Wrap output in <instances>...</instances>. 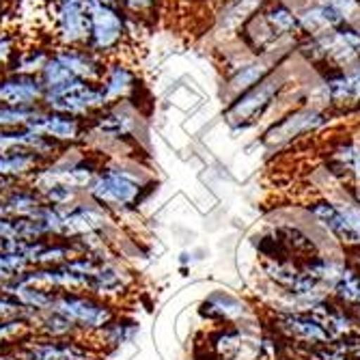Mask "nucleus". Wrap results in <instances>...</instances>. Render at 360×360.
<instances>
[{
    "label": "nucleus",
    "instance_id": "obj_1",
    "mask_svg": "<svg viewBox=\"0 0 360 360\" xmlns=\"http://www.w3.org/2000/svg\"><path fill=\"white\" fill-rule=\"evenodd\" d=\"M153 175L139 158H104L84 196L112 216L134 212L153 190Z\"/></svg>",
    "mask_w": 360,
    "mask_h": 360
},
{
    "label": "nucleus",
    "instance_id": "obj_2",
    "mask_svg": "<svg viewBox=\"0 0 360 360\" xmlns=\"http://www.w3.org/2000/svg\"><path fill=\"white\" fill-rule=\"evenodd\" d=\"M106 155L97 153L89 147H68L56 158L48 160L46 165L30 177V186L35 190H46L50 186H70L80 192L89 188L95 173L100 171Z\"/></svg>",
    "mask_w": 360,
    "mask_h": 360
},
{
    "label": "nucleus",
    "instance_id": "obj_3",
    "mask_svg": "<svg viewBox=\"0 0 360 360\" xmlns=\"http://www.w3.org/2000/svg\"><path fill=\"white\" fill-rule=\"evenodd\" d=\"M134 24L117 3L86 0V48L104 58H115L132 37Z\"/></svg>",
    "mask_w": 360,
    "mask_h": 360
},
{
    "label": "nucleus",
    "instance_id": "obj_4",
    "mask_svg": "<svg viewBox=\"0 0 360 360\" xmlns=\"http://www.w3.org/2000/svg\"><path fill=\"white\" fill-rule=\"evenodd\" d=\"M108 58L95 54L86 46H52V52L39 72L44 89L50 91L65 82H100Z\"/></svg>",
    "mask_w": 360,
    "mask_h": 360
},
{
    "label": "nucleus",
    "instance_id": "obj_5",
    "mask_svg": "<svg viewBox=\"0 0 360 360\" xmlns=\"http://www.w3.org/2000/svg\"><path fill=\"white\" fill-rule=\"evenodd\" d=\"M304 214L309 216L313 229L333 238L335 244L345 250L360 248V205L352 199H317L304 205Z\"/></svg>",
    "mask_w": 360,
    "mask_h": 360
},
{
    "label": "nucleus",
    "instance_id": "obj_6",
    "mask_svg": "<svg viewBox=\"0 0 360 360\" xmlns=\"http://www.w3.org/2000/svg\"><path fill=\"white\" fill-rule=\"evenodd\" d=\"M287 78L283 72H272L255 86L246 89L244 93L236 95L233 100H229L224 106V119L233 129H246L255 125L264 117L272 104L278 100V95L285 91Z\"/></svg>",
    "mask_w": 360,
    "mask_h": 360
},
{
    "label": "nucleus",
    "instance_id": "obj_7",
    "mask_svg": "<svg viewBox=\"0 0 360 360\" xmlns=\"http://www.w3.org/2000/svg\"><path fill=\"white\" fill-rule=\"evenodd\" d=\"M48 311L58 313L60 317L72 321L80 335H97L106 323H110L117 317V309L112 307V302L97 298L93 293L72 291L56 293Z\"/></svg>",
    "mask_w": 360,
    "mask_h": 360
},
{
    "label": "nucleus",
    "instance_id": "obj_8",
    "mask_svg": "<svg viewBox=\"0 0 360 360\" xmlns=\"http://www.w3.org/2000/svg\"><path fill=\"white\" fill-rule=\"evenodd\" d=\"M272 328H274V335L285 343V347L293 349V354L335 343L328 328H326L311 311L276 309L272 313Z\"/></svg>",
    "mask_w": 360,
    "mask_h": 360
},
{
    "label": "nucleus",
    "instance_id": "obj_9",
    "mask_svg": "<svg viewBox=\"0 0 360 360\" xmlns=\"http://www.w3.org/2000/svg\"><path fill=\"white\" fill-rule=\"evenodd\" d=\"M41 106L50 108V110L65 112V115H72V117L91 119L95 112L106 108L108 102L100 89V82L74 80V82H65L60 86L46 91Z\"/></svg>",
    "mask_w": 360,
    "mask_h": 360
},
{
    "label": "nucleus",
    "instance_id": "obj_10",
    "mask_svg": "<svg viewBox=\"0 0 360 360\" xmlns=\"http://www.w3.org/2000/svg\"><path fill=\"white\" fill-rule=\"evenodd\" d=\"M35 134L46 136L60 147H86V136H89V125L86 119L72 117L58 110L50 108H39L26 125Z\"/></svg>",
    "mask_w": 360,
    "mask_h": 360
},
{
    "label": "nucleus",
    "instance_id": "obj_11",
    "mask_svg": "<svg viewBox=\"0 0 360 360\" xmlns=\"http://www.w3.org/2000/svg\"><path fill=\"white\" fill-rule=\"evenodd\" d=\"M65 226H68V240L84 238V236H110L115 229V216L106 212L102 205L82 196L70 207H63Z\"/></svg>",
    "mask_w": 360,
    "mask_h": 360
},
{
    "label": "nucleus",
    "instance_id": "obj_12",
    "mask_svg": "<svg viewBox=\"0 0 360 360\" xmlns=\"http://www.w3.org/2000/svg\"><path fill=\"white\" fill-rule=\"evenodd\" d=\"M328 115L317 108H298L274 121L264 134V143L270 147H281L307 134H313L328 123Z\"/></svg>",
    "mask_w": 360,
    "mask_h": 360
},
{
    "label": "nucleus",
    "instance_id": "obj_13",
    "mask_svg": "<svg viewBox=\"0 0 360 360\" xmlns=\"http://www.w3.org/2000/svg\"><path fill=\"white\" fill-rule=\"evenodd\" d=\"M15 354L22 360H95L97 354L93 347L80 339H44L32 335L24 341Z\"/></svg>",
    "mask_w": 360,
    "mask_h": 360
},
{
    "label": "nucleus",
    "instance_id": "obj_14",
    "mask_svg": "<svg viewBox=\"0 0 360 360\" xmlns=\"http://www.w3.org/2000/svg\"><path fill=\"white\" fill-rule=\"evenodd\" d=\"M145 86L139 70L132 63L125 60L123 56L108 58L104 76L100 80V89L106 97L108 104H119V102H132L134 95Z\"/></svg>",
    "mask_w": 360,
    "mask_h": 360
},
{
    "label": "nucleus",
    "instance_id": "obj_15",
    "mask_svg": "<svg viewBox=\"0 0 360 360\" xmlns=\"http://www.w3.org/2000/svg\"><path fill=\"white\" fill-rule=\"evenodd\" d=\"M54 46H86V3L48 5Z\"/></svg>",
    "mask_w": 360,
    "mask_h": 360
},
{
    "label": "nucleus",
    "instance_id": "obj_16",
    "mask_svg": "<svg viewBox=\"0 0 360 360\" xmlns=\"http://www.w3.org/2000/svg\"><path fill=\"white\" fill-rule=\"evenodd\" d=\"M46 97L39 74H0V104L3 106H41Z\"/></svg>",
    "mask_w": 360,
    "mask_h": 360
},
{
    "label": "nucleus",
    "instance_id": "obj_17",
    "mask_svg": "<svg viewBox=\"0 0 360 360\" xmlns=\"http://www.w3.org/2000/svg\"><path fill=\"white\" fill-rule=\"evenodd\" d=\"M276 68L266 56H250L248 60H238L233 65H226L224 80H222V93L229 100H233L236 95L244 93L246 89L255 86L257 82L264 80L268 74H272Z\"/></svg>",
    "mask_w": 360,
    "mask_h": 360
},
{
    "label": "nucleus",
    "instance_id": "obj_18",
    "mask_svg": "<svg viewBox=\"0 0 360 360\" xmlns=\"http://www.w3.org/2000/svg\"><path fill=\"white\" fill-rule=\"evenodd\" d=\"M129 274L127 270H123L119 264H115L112 259L100 261L95 266V270L91 272V281H89V293L97 298H104V300H112L119 298L129 289Z\"/></svg>",
    "mask_w": 360,
    "mask_h": 360
},
{
    "label": "nucleus",
    "instance_id": "obj_19",
    "mask_svg": "<svg viewBox=\"0 0 360 360\" xmlns=\"http://www.w3.org/2000/svg\"><path fill=\"white\" fill-rule=\"evenodd\" d=\"M44 165H46V160H41L32 151H26V149L5 151V153H0V179L30 181V177Z\"/></svg>",
    "mask_w": 360,
    "mask_h": 360
},
{
    "label": "nucleus",
    "instance_id": "obj_20",
    "mask_svg": "<svg viewBox=\"0 0 360 360\" xmlns=\"http://www.w3.org/2000/svg\"><path fill=\"white\" fill-rule=\"evenodd\" d=\"M246 313H248L246 304L226 291L210 293L203 302V307H201V315L207 317L210 321H216V323H233L238 319H244Z\"/></svg>",
    "mask_w": 360,
    "mask_h": 360
},
{
    "label": "nucleus",
    "instance_id": "obj_21",
    "mask_svg": "<svg viewBox=\"0 0 360 360\" xmlns=\"http://www.w3.org/2000/svg\"><path fill=\"white\" fill-rule=\"evenodd\" d=\"M339 24H343V20L326 3H313V5L304 7L302 11H298L300 32H304L309 37H321L326 32L335 30Z\"/></svg>",
    "mask_w": 360,
    "mask_h": 360
},
{
    "label": "nucleus",
    "instance_id": "obj_22",
    "mask_svg": "<svg viewBox=\"0 0 360 360\" xmlns=\"http://www.w3.org/2000/svg\"><path fill=\"white\" fill-rule=\"evenodd\" d=\"M328 293L333 300H337L352 313L360 315V270H356L347 259Z\"/></svg>",
    "mask_w": 360,
    "mask_h": 360
},
{
    "label": "nucleus",
    "instance_id": "obj_23",
    "mask_svg": "<svg viewBox=\"0 0 360 360\" xmlns=\"http://www.w3.org/2000/svg\"><path fill=\"white\" fill-rule=\"evenodd\" d=\"M259 11L278 39L285 35H293V32H300L298 13L293 11L285 0H266L264 7H261Z\"/></svg>",
    "mask_w": 360,
    "mask_h": 360
},
{
    "label": "nucleus",
    "instance_id": "obj_24",
    "mask_svg": "<svg viewBox=\"0 0 360 360\" xmlns=\"http://www.w3.org/2000/svg\"><path fill=\"white\" fill-rule=\"evenodd\" d=\"M50 52H52V46H41V44L20 46L7 65V72L9 74H39Z\"/></svg>",
    "mask_w": 360,
    "mask_h": 360
},
{
    "label": "nucleus",
    "instance_id": "obj_25",
    "mask_svg": "<svg viewBox=\"0 0 360 360\" xmlns=\"http://www.w3.org/2000/svg\"><path fill=\"white\" fill-rule=\"evenodd\" d=\"M32 333H35V337H44V339H78L80 337V333L74 328L72 321H68L52 311L39 313L35 326H32Z\"/></svg>",
    "mask_w": 360,
    "mask_h": 360
},
{
    "label": "nucleus",
    "instance_id": "obj_26",
    "mask_svg": "<svg viewBox=\"0 0 360 360\" xmlns=\"http://www.w3.org/2000/svg\"><path fill=\"white\" fill-rule=\"evenodd\" d=\"M136 335H139V323L134 319L119 317V315L110 323H106L100 333H97V337H100V341L106 347H121V345L132 341Z\"/></svg>",
    "mask_w": 360,
    "mask_h": 360
},
{
    "label": "nucleus",
    "instance_id": "obj_27",
    "mask_svg": "<svg viewBox=\"0 0 360 360\" xmlns=\"http://www.w3.org/2000/svg\"><path fill=\"white\" fill-rule=\"evenodd\" d=\"M41 311L35 309H28L24 307L18 298H13L11 293L0 289V323H9V321H24L28 323L30 328L35 326L37 317Z\"/></svg>",
    "mask_w": 360,
    "mask_h": 360
},
{
    "label": "nucleus",
    "instance_id": "obj_28",
    "mask_svg": "<svg viewBox=\"0 0 360 360\" xmlns=\"http://www.w3.org/2000/svg\"><path fill=\"white\" fill-rule=\"evenodd\" d=\"M32 335V328L24 321H9L0 323V354L15 352L24 341H28Z\"/></svg>",
    "mask_w": 360,
    "mask_h": 360
},
{
    "label": "nucleus",
    "instance_id": "obj_29",
    "mask_svg": "<svg viewBox=\"0 0 360 360\" xmlns=\"http://www.w3.org/2000/svg\"><path fill=\"white\" fill-rule=\"evenodd\" d=\"M160 3L162 0H117L119 9L129 18V22L134 26L153 20L160 13Z\"/></svg>",
    "mask_w": 360,
    "mask_h": 360
},
{
    "label": "nucleus",
    "instance_id": "obj_30",
    "mask_svg": "<svg viewBox=\"0 0 360 360\" xmlns=\"http://www.w3.org/2000/svg\"><path fill=\"white\" fill-rule=\"evenodd\" d=\"M240 347H242V333L240 328H233V326H226V328L218 330L216 337L212 339V349L220 356V360L236 358Z\"/></svg>",
    "mask_w": 360,
    "mask_h": 360
},
{
    "label": "nucleus",
    "instance_id": "obj_31",
    "mask_svg": "<svg viewBox=\"0 0 360 360\" xmlns=\"http://www.w3.org/2000/svg\"><path fill=\"white\" fill-rule=\"evenodd\" d=\"M28 261L18 250H0V285L13 281L18 274L28 270Z\"/></svg>",
    "mask_w": 360,
    "mask_h": 360
},
{
    "label": "nucleus",
    "instance_id": "obj_32",
    "mask_svg": "<svg viewBox=\"0 0 360 360\" xmlns=\"http://www.w3.org/2000/svg\"><path fill=\"white\" fill-rule=\"evenodd\" d=\"M39 194H41L44 203L54 205V207H70L84 196V192L70 188V186H50V188L41 190Z\"/></svg>",
    "mask_w": 360,
    "mask_h": 360
},
{
    "label": "nucleus",
    "instance_id": "obj_33",
    "mask_svg": "<svg viewBox=\"0 0 360 360\" xmlns=\"http://www.w3.org/2000/svg\"><path fill=\"white\" fill-rule=\"evenodd\" d=\"M41 106H32V108H24V106H3L0 104V129H11V127H26L28 121L35 117V112Z\"/></svg>",
    "mask_w": 360,
    "mask_h": 360
},
{
    "label": "nucleus",
    "instance_id": "obj_34",
    "mask_svg": "<svg viewBox=\"0 0 360 360\" xmlns=\"http://www.w3.org/2000/svg\"><path fill=\"white\" fill-rule=\"evenodd\" d=\"M330 9L339 13V18L347 24H360V0H321Z\"/></svg>",
    "mask_w": 360,
    "mask_h": 360
},
{
    "label": "nucleus",
    "instance_id": "obj_35",
    "mask_svg": "<svg viewBox=\"0 0 360 360\" xmlns=\"http://www.w3.org/2000/svg\"><path fill=\"white\" fill-rule=\"evenodd\" d=\"M20 48V35L9 28L0 30V74L7 72V65L13 56V52Z\"/></svg>",
    "mask_w": 360,
    "mask_h": 360
},
{
    "label": "nucleus",
    "instance_id": "obj_36",
    "mask_svg": "<svg viewBox=\"0 0 360 360\" xmlns=\"http://www.w3.org/2000/svg\"><path fill=\"white\" fill-rule=\"evenodd\" d=\"M48 5H84L86 0H46Z\"/></svg>",
    "mask_w": 360,
    "mask_h": 360
},
{
    "label": "nucleus",
    "instance_id": "obj_37",
    "mask_svg": "<svg viewBox=\"0 0 360 360\" xmlns=\"http://www.w3.org/2000/svg\"><path fill=\"white\" fill-rule=\"evenodd\" d=\"M349 199H352L354 203L360 205V184H354V186L349 188Z\"/></svg>",
    "mask_w": 360,
    "mask_h": 360
},
{
    "label": "nucleus",
    "instance_id": "obj_38",
    "mask_svg": "<svg viewBox=\"0 0 360 360\" xmlns=\"http://www.w3.org/2000/svg\"><path fill=\"white\" fill-rule=\"evenodd\" d=\"M0 360H22L15 352H7V354H0Z\"/></svg>",
    "mask_w": 360,
    "mask_h": 360
},
{
    "label": "nucleus",
    "instance_id": "obj_39",
    "mask_svg": "<svg viewBox=\"0 0 360 360\" xmlns=\"http://www.w3.org/2000/svg\"><path fill=\"white\" fill-rule=\"evenodd\" d=\"M5 18H7V11H5L3 3H0V30H3V28H7V26H5Z\"/></svg>",
    "mask_w": 360,
    "mask_h": 360
},
{
    "label": "nucleus",
    "instance_id": "obj_40",
    "mask_svg": "<svg viewBox=\"0 0 360 360\" xmlns=\"http://www.w3.org/2000/svg\"><path fill=\"white\" fill-rule=\"evenodd\" d=\"M13 248V240H0V250H11Z\"/></svg>",
    "mask_w": 360,
    "mask_h": 360
},
{
    "label": "nucleus",
    "instance_id": "obj_41",
    "mask_svg": "<svg viewBox=\"0 0 360 360\" xmlns=\"http://www.w3.org/2000/svg\"><path fill=\"white\" fill-rule=\"evenodd\" d=\"M281 360H302V358H298V356H283Z\"/></svg>",
    "mask_w": 360,
    "mask_h": 360
},
{
    "label": "nucleus",
    "instance_id": "obj_42",
    "mask_svg": "<svg viewBox=\"0 0 360 360\" xmlns=\"http://www.w3.org/2000/svg\"><path fill=\"white\" fill-rule=\"evenodd\" d=\"M100 3H117V0H100Z\"/></svg>",
    "mask_w": 360,
    "mask_h": 360
},
{
    "label": "nucleus",
    "instance_id": "obj_43",
    "mask_svg": "<svg viewBox=\"0 0 360 360\" xmlns=\"http://www.w3.org/2000/svg\"><path fill=\"white\" fill-rule=\"evenodd\" d=\"M358 321H360V315H358Z\"/></svg>",
    "mask_w": 360,
    "mask_h": 360
}]
</instances>
